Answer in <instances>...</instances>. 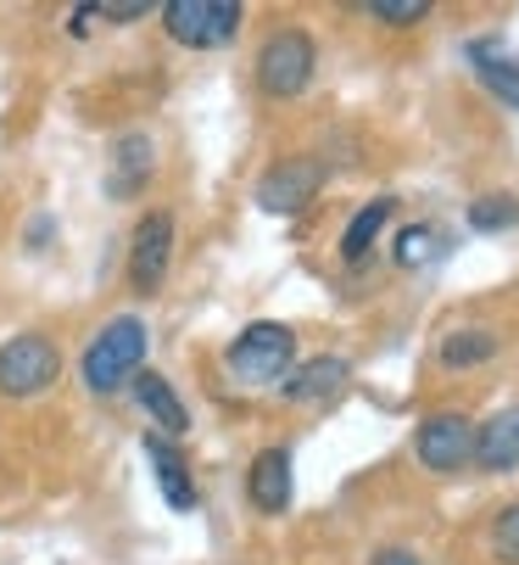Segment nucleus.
Returning a JSON list of instances; mask_svg holds the SVG:
<instances>
[{"mask_svg":"<svg viewBox=\"0 0 519 565\" xmlns=\"http://www.w3.org/2000/svg\"><path fill=\"white\" fill-rule=\"evenodd\" d=\"M140 370H145V326H140L134 313L107 319L101 337L84 348V359H78V375H84V386H90L96 397H112V392L129 386Z\"/></svg>","mask_w":519,"mask_h":565,"instance_id":"nucleus-1","label":"nucleus"},{"mask_svg":"<svg viewBox=\"0 0 519 565\" xmlns=\"http://www.w3.org/2000/svg\"><path fill=\"white\" fill-rule=\"evenodd\" d=\"M229 370L235 381L246 386H274L291 375V359H296V337L291 326H280V319H257V326H246L235 342H229Z\"/></svg>","mask_w":519,"mask_h":565,"instance_id":"nucleus-2","label":"nucleus"},{"mask_svg":"<svg viewBox=\"0 0 519 565\" xmlns=\"http://www.w3.org/2000/svg\"><path fill=\"white\" fill-rule=\"evenodd\" d=\"M313 67H318L313 34L280 29V34L263 40V51H257V85H263V96H274V102H291L313 85Z\"/></svg>","mask_w":519,"mask_h":565,"instance_id":"nucleus-3","label":"nucleus"},{"mask_svg":"<svg viewBox=\"0 0 519 565\" xmlns=\"http://www.w3.org/2000/svg\"><path fill=\"white\" fill-rule=\"evenodd\" d=\"M240 18L246 7L240 0H167L162 7V29L191 45V51H218L240 34Z\"/></svg>","mask_w":519,"mask_h":565,"instance_id":"nucleus-4","label":"nucleus"},{"mask_svg":"<svg viewBox=\"0 0 519 565\" xmlns=\"http://www.w3.org/2000/svg\"><path fill=\"white\" fill-rule=\"evenodd\" d=\"M56 375H62V353L40 331H23V337H12L7 348H0V392L7 397H34Z\"/></svg>","mask_w":519,"mask_h":565,"instance_id":"nucleus-5","label":"nucleus"},{"mask_svg":"<svg viewBox=\"0 0 519 565\" xmlns=\"http://www.w3.org/2000/svg\"><path fill=\"white\" fill-rule=\"evenodd\" d=\"M413 454L424 470H436V476H453L475 459V420H464L458 409H442V415H430L413 437Z\"/></svg>","mask_w":519,"mask_h":565,"instance_id":"nucleus-6","label":"nucleus"},{"mask_svg":"<svg viewBox=\"0 0 519 565\" xmlns=\"http://www.w3.org/2000/svg\"><path fill=\"white\" fill-rule=\"evenodd\" d=\"M324 185V163L318 157H280V163L257 180V207L263 213H302Z\"/></svg>","mask_w":519,"mask_h":565,"instance_id":"nucleus-7","label":"nucleus"},{"mask_svg":"<svg viewBox=\"0 0 519 565\" xmlns=\"http://www.w3.org/2000/svg\"><path fill=\"white\" fill-rule=\"evenodd\" d=\"M167 264H173V213L156 207V213H145L134 224V241H129V280H134V291H156Z\"/></svg>","mask_w":519,"mask_h":565,"instance_id":"nucleus-8","label":"nucleus"},{"mask_svg":"<svg viewBox=\"0 0 519 565\" xmlns=\"http://www.w3.org/2000/svg\"><path fill=\"white\" fill-rule=\"evenodd\" d=\"M246 499L263 515H285L291 510V448H263L246 470Z\"/></svg>","mask_w":519,"mask_h":565,"instance_id":"nucleus-9","label":"nucleus"},{"mask_svg":"<svg viewBox=\"0 0 519 565\" xmlns=\"http://www.w3.org/2000/svg\"><path fill=\"white\" fill-rule=\"evenodd\" d=\"M346 381H353V364L335 359V353H324V359L296 364V370L280 381V397H285V403H329Z\"/></svg>","mask_w":519,"mask_h":565,"instance_id":"nucleus-10","label":"nucleus"},{"mask_svg":"<svg viewBox=\"0 0 519 565\" xmlns=\"http://www.w3.org/2000/svg\"><path fill=\"white\" fill-rule=\"evenodd\" d=\"M475 465L497 476L519 465V409H502L486 426H475Z\"/></svg>","mask_w":519,"mask_h":565,"instance_id":"nucleus-11","label":"nucleus"},{"mask_svg":"<svg viewBox=\"0 0 519 565\" xmlns=\"http://www.w3.org/2000/svg\"><path fill=\"white\" fill-rule=\"evenodd\" d=\"M469 62H475V73H480V85H486L502 107H519V56H513V51H502L497 40H475V45H469Z\"/></svg>","mask_w":519,"mask_h":565,"instance_id":"nucleus-12","label":"nucleus"},{"mask_svg":"<svg viewBox=\"0 0 519 565\" xmlns=\"http://www.w3.org/2000/svg\"><path fill=\"white\" fill-rule=\"evenodd\" d=\"M145 459L156 465V488H162V499H167L173 510H196V481H191L185 459L173 454L162 437H145Z\"/></svg>","mask_w":519,"mask_h":565,"instance_id":"nucleus-13","label":"nucleus"},{"mask_svg":"<svg viewBox=\"0 0 519 565\" xmlns=\"http://www.w3.org/2000/svg\"><path fill=\"white\" fill-rule=\"evenodd\" d=\"M134 397L145 403V415L162 426V431H173V437H185L191 431V415H185V403L173 397V386L156 375V370H140L134 375Z\"/></svg>","mask_w":519,"mask_h":565,"instance_id":"nucleus-14","label":"nucleus"},{"mask_svg":"<svg viewBox=\"0 0 519 565\" xmlns=\"http://www.w3.org/2000/svg\"><path fill=\"white\" fill-rule=\"evenodd\" d=\"M391 207H397L391 196H375L369 207L353 213V224H346V235H340V258H346V264H364V258H369V247H375V235L386 230Z\"/></svg>","mask_w":519,"mask_h":565,"instance_id":"nucleus-15","label":"nucleus"},{"mask_svg":"<svg viewBox=\"0 0 519 565\" xmlns=\"http://www.w3.org/2000/svg\"><path fill=\"white\" fill-rule=\"evenodd\" d=\"M491 353H497V337L491 331H453V337H442V364L447 370H475Z\"/></svg>","mask_w":519,"mask_h":565,"instance_id":"nucleus-16","label":"nucleus"},{"mask_svg":"<svg viewBox=\"0 0 519 565\" xmlns=\"http://www.w3.org/2000/svg\"><path fill=\"white\" fill-rule=\"evenodd\" d=\"M442 253V235L430 230V224H408L402 235H397V247H391V258H397V269H424L430 258Z\"/></svg>","mask_w":519,"mask_h":565,"instance_id":"nucleus-17","label":"nucleus"},{"mask_svg":"<svg viewBox=\"0 0 519 565\" xmlns=\"http://www.w3.org/2000/svg\"><path fill=\"white\" fill-rule=\"evenodd\" d=\"M513 224H519V202L513 196H480V202H469V230L497 235V230H513Z\"/></svg>","mask_w":519,"mask_h":565,"instance_id":"nucleus-18","label":"nucleus"},{"mask_svg":"<svg viewBox=\"0 0 519 565\" xmlns=\"http://www.w3.org/2000/svg\"><path fill=\"white\" fill-rule=\"evenodd\" d=\"M369 18H380L391 29H413L430 18V0H369Z\"/></svg>","mask_w":519,"mask_h":565,"instance_id":"nucleus-19","label":"nucleus"},{"mask_svg":"<svg viewBox=\"0 0 519 565\" xmlns=\"http://www.w3.org/2000/svg\"><path fill=\"white\" fill-rule=\"evenodd\" d=\"M491 554L502 565H519V504H508L497 521H491Z\"/></svg>","mask_w":519,"mask_h":565,"instance_id":"nucleus-20","label":"nucleus"},{"mask_svg":"<svg viewBox=\"0 0 519 565\" xmlns=\"http://www.w3.org/2000/svg\"><path fill=\"white\" fill-rule=\"evenodd\" d=\"M375 565H419V559H413L408 548H380V554H375Z\"/></svg>","mask_w":519,"mask_h":565,"instance_id":"nucleus-21","label":"nucleus"}]
</instances>
